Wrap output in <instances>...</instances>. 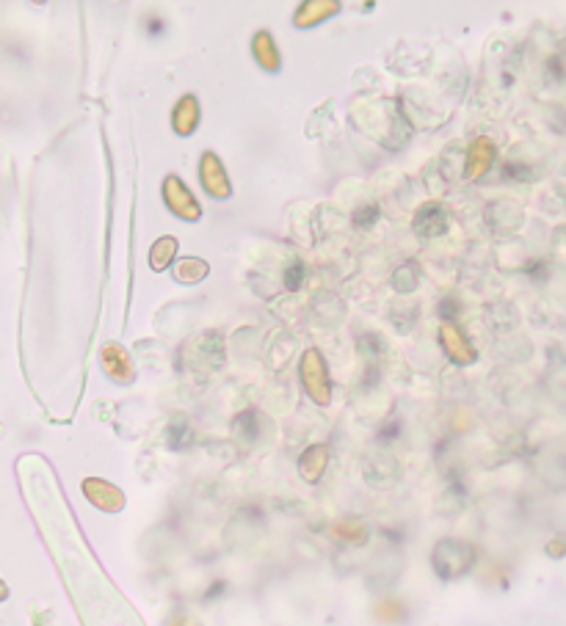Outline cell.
<instances>
[{
    "instance_id": "12",
    "label": "cell",
    "mask_w": 566,
    "mask_h": 626,
    "mask_svg": "<svg viewBox=\"0 0 566 626\" xmlns=\"http://www.w3.org/2000/svg\"><path fill=\"white\" fill-rule=\"evenodd\" d=\"M329 467V447L326 444H310L299 456V475L307 483H318Z\"/></svg>"
},
{
    "instance_id": "9",
    "label": "cell",
    "mask_w": 566,
    "mask_h": 626,
    "mask_svg": "<svg viewBox=\"0 0 566 626\" xmlns=\"http://www.w3.org/2000/svg\"><path fill=\"white\" fill-rule=\"evenodd\" d=\"M412 227H415V232L420 238H437V235H442V232L448 229V210L442 205H437V202L423 205L415 213Z\"/></svg>"
},
{
    "instance_id": "2",
    "label": "cell",
    "mask_w": 566,
    "mask_h": 626,
    "mask_svg": "<svg viewBox=\"0 0 566 626\" xmlns=\"http://www.w3.org/2000/svg\"><path fill=\"white\" fill-rule=\"evenodd\" d=\"M161 194L166 207H169L177 218H183V221H199V218H202V207H199L197 196H194V191H191L177 174L163 177Z\"/></svg>"
},
{
    "instance_id": "16",
    "label": "cell",
    "mask_w": 566,
    "mask_h": 626,
    "mask_svg": "<svg viewBox=\"0 0 566 626\" xmlns=\"http://www.w3.org/2000/svg\"><path fill=\"white\" fill-rule=\"evenodd\" d=\"M335 538L337 541H348V544H365V538H368V527L365 522H359V519H343V522L335 524Z\"/></svg>"
},
{
    "instance_id": "5",
    "label": "cell",
    "mask_w": 566,
    "mask_h": 626,
    "mask_svg": "<svg viewBox=\"0 0 566 626\" xmlns=\"http://www.w3.org/2000/svg\"><path fill=\"white\" fill-rule=\"evenodd\" d=\"M439 345H442V351H445V356L451 359L453 365L470 367L478 359V351L473 348V342L467 340V334L453 320H442V326H439Z\"/></svg>"
},
{
    "instance_id": "11",
    "label": "cell",
    "mask_w": 566,
    "mask_h": 626,
    "mask_svg": "<svg viewBox=\"0 0 566 626\" xmlns=\"http://www.w3.org/2000/svg\"><path fill=\"white\" fill-rule=\"evenodd\" d=\"M337 12H340L337 0H307V3L299 6V12L293 17V25L296 28H315V25H321L329 17H335Z\"/></svg>"
},
{
    "instance_id": "4",
    "label": "cell",
    "mask_w": 566,
    "mask_h": 626,
    "mask_svg": "<svg viewBox=\"0 0 566 626\" xmlns=\"http://www.w3.org/2000/svg\"><path fill=\"white\" fill-rule=\"evenodd\" d=\"M81 491H83V497L92 502L97 511H103V513H122L125 511V505H128L125 491L119 489V486H114L111 480L83 478Z\"/></svg>"
},
{
    "instance_id": "8",
    "label": "cell",
    "mask_w": 566,
    "mask_h": 626,
    "mask_svg": "<svg viewBox=\"0 0 566 626\" xmlns=\"http://www.w3.org/2000/svg\"><path fill=\"white\" fill-rule=\"evenodd\" d=\"M497 158V147L492 138H475L470 149H467V160H464V177L467 180H478V177H484L486 171L492 169V163Z\"/></svg>"
},
{
    "instance_id": "6",
    "label": "cell",
    "mask_w": 566,
    "mask_h": 626,
    "mask_svg": "<svg viewBox=\"0 0 566 626\" xmlns=\"http://www.w3.org/2000/svg\"><path fill=\"white\" fill-rule=\"evenodd\" d=\"M199 183H202V191L213 199H230L232 196V183L227 177V169L216 152H205L199 158Z\"/></svg>"
},
{
    "instance_id": "7",
    "label": "cell",
    "mask_w": 566,
    "mask_h": 626,
    "mask_svg": "<svg viewBox=\"0 0 566 626\" xmlns=\"http://www.w3.org/2000/svg\"><path fill=\"white\" fill-rule=\"evenodd\" d=\"M100 359H103L105 376L111 381H116V384H133L136 381V365L119 342H105Z\"/></svg>"
},
{
    "instance_id": "13",
    "label": "cell",
    "mask_w": 566,
    "mask_h": 626,
    "mask_svg": "<svg viewBox=\"0 0 566 626\" xmlns=\"http://www.w3.org/2000/svg\"><path fill=\"white\" fill-rule=\"evenodd\" d=\"M252 53H255V61L266 72H279L282 69V56H279L277 39L271 36V31H257L255 39H252Z\"/></svg>"
},
{
    "instance_id": "15",
    "label": "cell",
    "mask_w": 566,
    "mask_h": 626,
    "mask_svg": "<svg viewBox=\"0 0 566 626\" xmlns=\"http://www.w3.org/2000/svg\"><path fill=\"white\" fill-rule=\"evenodd\" d=\"M210 274V265L205 260H199V257H185V260L177 262V268H174V276L185 282V285H197L202 279H208Z\"/></svg>"
},
{
    "instance_id": "18",
    "label": "cell",
    "mask_w": 566,
    "mask_h": 626,
    "mask_svg": "<svg viewBox=\"0 0 566 626\" xmlns=\"http://www.w3.org/2000/svg\"><path fill=\"white\" fill-rule=\"evenodd\" d=\"M376 221H379V205L359 207L357 213H354V227H357V229L373 227Z\"/></svg>"
},
{
    "instance_id": "1",
    "label": "cell",
    "mask_w": 566,
    "mask_h": 626,
    "mask_svg": "<svg viewBox=\"0 0 566 626\" xmlns=\"http://www.w3.org/2000/svg\"><path fill=\"white\" fill-rule=\"evenodd\" d=\"M299 378L304 392L310 395L315 406L326 409L332 403V381H329V367H326L324 353L318 348H307L299 359Z\"/></svg>"
},
{
    "instance_id": "10",
    "label": "cell",
    "mask_w": 566,
    "mask_h": 626,
    "mask_svg": "<svg viewBox=\"0 0 566 626\" xmlns=\"http://www.w3.org/2000/svg\"><path fill=\"white\" fill-rule=\"evenodd\" d=\"M172 127L177 136H194L199 127V100L197 94H183L172 111Z\"/></svg>"
},
{
    "instance_id": "14",
    "label": "cell",
    "mask_w": 566,
    "mask_h": 626,
    "mask_svg": "<svg viewBox=\"0 0 566 626\" xmlns=\"http://www.w3.org/2000/svg\"><path fill=\"white\" fill-rule=\"evenodd\" d=\"M177 249H180V243L174 235H163L158 238L155 243L150 246V268L155 274H163L166 268H172L174 257H177Z\"/></svg>"
},
{
    "instance_id": "17",
    "label": "cell",
    "mask_w": 566,
    "mask_h": 626,
    "mask_svg": "<svg viewBox=\"0 0 566 626\" xmlns=\"http://www.w3.org/2000/svg\"><path fill=\"white\" fill-rule=\"evenodd\" d=\"M304 276H307V268H304V262H299V260L290 262V268H288V271H285V287L296 293V290H301V287H304Z\"/></svg>"
},
{
    "instance_id": "3",
    "label": "cell",
    "mask_w": 566,
    "mask_h": 626,
    "mask_svg": "<svg viewBox=\"0 0 566 626\" xmlns=\"http://www.w3.org/2000/svg\"><path fill=\"white\" fill-rule=\"evenodd\" d=\"M473 549L464 541H453V538H445L434 547V555H431V563H434V571H437L442 580H453V577H462L464 571L473 566V560H462V552Z\"/></svg>"
},
{
    "instance_id": "20",
    "label": "cell",
    "mask_w": 566,
    "mask_h": 626,
    "mask_svg": "<svg viewBox=\"0 0 566 626\" xmlns=\"http://www.w3.org/2000/svg\"><path fill=\"white\" fill-rule=\"evenodd\" d=\"M9 593H12V591H9V585H6V582L0 580V604H3V602H6V599H9Z\"/></svg>"
},
{
    "instance_id": "19",
    "label": "cell",
    "mask_w": 566,
    "mask_h": 626,
    "mask_svg": "<svg viewBox=\"0 0 566 626\" xmlns=\"http://www.w3.org/2000/svg\"><path fill=\"white\" fill-rule=\"evenodd\" d=\"M169 626H202V624H199L197 618H191V615H177Z\"/></svg>"
}]
</instances>
